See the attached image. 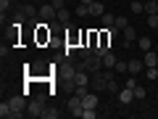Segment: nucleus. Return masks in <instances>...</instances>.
<instances>
[{
  "label": "nucleus",
  "instance_id": "nucleus-1",
  "mask_svg": "<svg viewBox=\"0 0 158 119\" xmlns=\"http://www.w3.org/2000/svg\"><path fill=\"white\" fill-rule=\"evenodd\" d=\"M113 79V69H100V72L92 74L90 79V87L92 90H108V82Z\"/></svg>",
  "mask_w": 158,
  "mask_h": 119
},
{
  "label": "nucleus",
  "instance_id": "nucleus-2",
  "mask_svg": "<svg viewBox=\"0 0 158 119\" xmlns=\"http://www.w3.org/2000/svg\"><path fill=\"white\" fill-rule=\"evenodd\" d=\"M8 103H11V108H13L11 119H21L24 114H27V98H24V95H11Z\"/></svg>",
  "mask_w": 158,
  "mask_h": 119
},
{
  "label": "nucleus",
  "instance_id": "nucleus-3",
  "mask_svg": "<svg viewBox=\"0 0 158 119\" xmlns=\"http://www.w3.org/2000/svg\"><path fill=\"white\" fill-rule=\"evenodd\" d=\"M42 114H45V95L27 103V117H42Z\"/></svg>",
  "mask_w": 158,
  "mask_h": 119
},
{
  "label": "nucleus",
  "instance_id": "nucleus-4",
  "mask_svg": "<svg viewBox=\"0 0 158 119\" xmlns=\"http://www.w3.org/2000/svg\"><path fill=\"white\" fill-rule=\"evenodd\" d=\"M69 114H71V117H82V114H85V106H82V95H77V93H74V95L69 98Z\"/></svg>",
  "mask_w": 158,
  "mask_h": 119
},
{
  "label": "nucleus",
  "instance_id": "nucleus-5",
  "mask_svg": "<svg viewBox=\"0 0 158 119\" xmlns=\"http://www.w3.org/2000/svg\"><path fill=\"white\" fill-rule=\"evenodd\" d=\"M56 16H58V8L53 6V3H48V6H40V19L42 21H56Z\"/></svg>",
  "mask_w": 158,
  "mask_h": 119
},
{
  "label": "nucleus",
  "instance_id": "nucleus-6",
  "mask_svg": "<svg viewBox=\"0 0 158 119\" xmlns=\"http://www.w3.org/2000/svg\"><path fill=\"white\" fill-rule=\"evenodd\" d=\"M142 61H145V69H153V66H158V51H156V48H150V51H145V56H142Z\"/></svg>",
  "mask_w": 158,
  "mask_h": 119
},
{
  "label": "nucleus",
  "instance_id": "nucleus-7",
  "mask_svg": "<svg viewBox=\"0 0 158 119\" xmlns=\"http://www.w3.org/2000/svg\"><path fill=\"white\" fill-rule=\"evenodd\" d=\"M121 37H124V42H127V45H132V42L137 40V29L129 24V27H124V29H121Z\"/></svg>",
  "mask_w": 158,
  "mask_h": 119
},
{
  "label": "nucleus",
  "instance_id": "nucleus-8",
  "mask_svg": "<svg viewBox=\"0 0 158 119\" xmlns=\"http://www.w3.org/2000/svg\"><path fill=\"white\" fill-rule=\"evenodd\" d=\"M98 103H100L98 93H87V95L82 98V106H85V108H98Z\"/></svg>",
  "mask_w": 158,
  "mask_h": 119
},
{
  "label": "nucleus",
  "instance_id": "nucleus-9",
  "mask_svg": "<svg viewBox=\"0 0 158 119\" xmlns=\"http://www.w3.org/2000/svg\"><path fill=\"white\" fill-rule=\"evenodd\" d=\"M132 98H135V90H132V87L118 90V103H132Z\"/></svg>",
  "mask_w": 158,
  "mask_h": 119
},
{
  "label": "nucleus",
  "instance_id": "nucleus-10",
  "mask_svg": "<svg viewBox=\"0 0 158 119\" xmlns=\"http://www.w3.org/2000/svg\"><path fill=\"white\" fill-rule=\"evenodd\" d=\"M142 69H145V61H142V58H135V61H129V74H140Z\"/></svg>",
  "mask_w": 158,
  "mask_h": 119
},
{
  "label": "nucleus",
  "instance_id": "nucleus-11",
  "mask_svg": "<svg viewBox=\"0 0 158 119\" xmlns=\"http://www.w3.org/2000/svg\"><path fill=\"white\" fill-rule=\"evenodd\" d=\"M103 13H106V6H103V3H90V16H103Z\"/></svg>",
  "mask_w": 158,
  "mask_h": 119
},
{
  "label": "nucleus",
  "instance_id": "nucleus-12",
  "mask_svg": "<svg viewBox=\"0 0 158 119\" xmlns=\"http://www.w3.org/2000/svg\"><path fill=\"white\" fill-rule=\"evenodd\" d=\"M116 61H118V58H116V56H113V53H111V51H108V53H106V56H103V69H113V66H116Z\"/></svg>",
  "mask_w": 158,
  "mask_h": 119
},
{
  "label": "nucleus",
  "instance_id": "nucleus-13",
  "mask_svg": "<svg viewBox=\"0 0 158 119\" xmlns=\"http://www.w3.org/2000/svg\"><path fill=\"white\" fill-rule=\"evenodd\" d=\"M137 48H140V51H150V48H153L150 37H145V34H142V37H137Z\"/></svg>",
  "mask_w": 158,
  "mask_h": 119
},
{
  "label": "nucleus",
  "instance_id": "nucleus-14",
  "mask_svg": "<svg viewBox=\"0 0 158 119\" xmlns=\"http://www.w3.org/2000/svg\"><path fill=\"white\" fill-rule=\"evenodd\" d=\"M11 114H13L11 103H8V101H3V103H0V117H3V119H11Z\"/></svg>",
  "mask_w": 158,
  "mask_h": 119
},
{
  "label": "nucleus",
  "instance_id": "nucleus-15",
  "mask_svg": "<svg viewBox=\"0 0 158 119\" xmlns=\"http://www.w3.org/2000/svg\"><path fill=\"white\" fill-rule=\"evenodd\" d=\"M56 21L66 27V24H69V8H58V16H56Z\"/></svg>",
  "mask_w": 158,
  "mask_h": 119
},
{
  "label": "nucleus",
  "instance_id": "nucleus-16",
  "mask_svg": "<svg viewBox=\"0 0 158 119\" xmlns=\"http://www.w3.org/2000/svg\"><path fill=\"white\" fill-rule=\"evenodd\" d=\"M74 13H77V16H90V6H87V3H79V6L74 8Z\"/></svg>",
  "mask_w": 158,
  "mask_h": 119
},
{
  "label": "nucleus",
  "instance_id": "nucleus-17",
  "mask_svg": "<svg viewBox=\"0 0 158 119\" xmlns=\"http://www.w3.org/2000/svg\"><path fill=\"white\" fill-rule=\"evenodd\" d=\"M100 21H103V27H113V24H116V16H113V13H103Z\"/></svg>",
  "mask_w": 158,
  "mask_h": 119
},
{
  "label": "nucleus",
  "instance_id": "nucleus-18",
  "mask_svg": "<svg viewBox=\"0 0 158 119\" xmlns=\"http://www.w3.org/2000/svg\"><path fill=\"white\" fill-rule=\"evenodd\" d=\"M58 117H61L58 108H45V114H42V119H58Z\"/></svg>",
  "mask_w": 158,
  "mask_h": 119
},
{
  "label": "nucleus",
  "instance_id": "nucleus-19",
  "mask_svg": "<svg viewBox=\"0 0 158 119\" xmlns=\"http://www.w3.org/2000/svg\"><path fill=\"white\" fill-rule=\"evenodd\" d=\"M145 13H158V0H148L145 3Z\"/></svg>",
  "mask_w": 158,
  "mask_h": 119
},
{
  "label": "nucleus",
  "instance_id": "nucleus-20",
  "mask_svg": "<svg viewBox=\"0 0 158 119\" xmlns=\"http://www.w3.org/2000/svg\"><path fill=\"white\" fill-rule=\"evenodd\" d=\"M116 29H124V27H129V19L127 16H116V24H113Z\"/></svg>",
  "mask_w": 158,
  "mask_h": 119
},
{
  "label": "nucleus",
  "instance_id": "nucleus-21",
  "mask_svg": "<svg viewBox=\"0 0 158 119\" xmlns=\"http://www.w3.org/2000/svg\"><path fill=\"white\" fill-rule=\"evenodd\" d=\"M148 27H150V29H158V13H148Z\"/></svg>",
  "mask_w": 158,
  "mask_h": 119
},
{
  "label": "nucleus",
  "instance_id": "nucleus-22",
  "mask_svg": "<svg viewBox=\"0 0 158 119\" xmlns=\"http://www.w3.org/2000/svg\"><path fill=\"white\" fill-rule=\"evenodd\" d=\"M132 13H145V3H137V0H135V3H132Z\"/></svg>",
  "mask_w": 158,
  "mask_h": 119
},
{
  "label": "nucleus",
  "instance_id": "nucleus-23",
  "mask_svg": "<svg viewBox=\"0 0 158 119\" xmlns=\"http://www.w3.org/2000/svg\"><path fill=\"white\" fill-rule=\"evenodd\" d=\"M145 95H148V90H145V87H140V85H137V87H135V98H137V101H142Z\"/></svg>",
  "mask_w": 158,
  "mask_h": 119
},
{
  "label": "nucleus",
  "instance_id": "nucleus-24",
  "mask_svg": "<svg viewBox=\"0 0 158 119\" xmlns=\"http://www.w3.org/2000/svg\"><path fill=\"white\" fill-rule=\"evenodd\" d=\"M113 72H129V64H124V61H116V66H113Z\"/></svg>",
  "mask_w": 158,
  "mask_h": 119
},
{
  "label": "nucleus",
  "instance_id": "nucleus-25",
  "mask_svg": "<svg viewBox=\"0 0 158 119\" xmlns=\"http://www.w3.org/2000/svg\"><path fill=\"white\" fill-rule=\"evenodd\" d=\"M95 117H98L95 108H85V114H82V119H95Z\"/></svg>",
  "mask_w": 158,
  "mask_h": 119
},
{
  "label": "nucleus",
  "instance_id": "nucleus-26",
  "mask_svg": "<svg viewBox=\"0 0 158 119\" xmlns=\"http://www.w3.org/2000/svg\"><path fill=\"white\" fill-rule=\"evenodd\" d=\"M145 74H148V79H158V66H153V69H145Z\"/></svg>",
  "mask_w": 158,
  "mask_h": 119
},
{
  "label": "nucleus",
  "instance_id": "nucleus-27",
  "mask_svg": "<svg viewBox=\"0 0 158 119\" xmlns=\"http://www.w3.org/2000/svg\"><path fill=\"white\" fill-rule=\"evenodd\" d=\"M50 3H53L56 8H66V6H69V0H50Z\"/></svg>",
  "mask_w": 158,
  "mask_h": 119
},
{
  "label": "nucleus",
  "instance_id": "nucleus-28",
  "mask_svg": "<svg viewBox=\"0 0 158 119\" xmlns=\"http://www.w3.org/2000/svg\"><path fill=\"white\" fill-rule=\"evenodd\" d=\"M127 87H132V90L137 87V82H135V74H129V79H127Z\"/></svg>",
  "mask_w": 158,
  "mask_h": 119
},
{
  "label": "nucleus",
  "instance_id": "nucleus-29",
  "mask_svg": "<svg viewBox=\"0 0 158 119\" xmlns=\"http://www.w3.org/2000/svg\"><path fill=\"white\" fill-rule=\"evenodd\" d=\"M74 93H77V95H82V98H85V95H87V93H90V90H87V87H77V90H74Z\"/></svg>",
  "mask_w": 158,
  "mask_h": 119
},
{
  "label": "nucleus",
  "instance_id": "nucleus-30",
  "mask_svg": "<svg viewBox=\"0 0 158 119\" xmlns=\"http://www.w3.org/2000/svg\"><path fill=\"white\" fill-rule=\"evenodd\" d=\"M79 3H87V6H90V3H95V0H79Z\"/></svg>",
  "mask_w": 158,
  "mask_h": 119
},
{
  "label": "nucleus",
  "instance_id": "nucleus-31",
  "mask_svg": "<svg viewBox=\"0 0 158 119\" xmlns=\"http://www.w3.org/2000/svg\"><path fill=\"white\" fill-rule=\"evenodd\" d=\"M32 3H40V0H32Z\"/></svg>",
  "mask_w": 158,
  "mask_h": 119
},
{
  "label": "nucleus",
  "instance_id": "nucleus-32",
  "mask_svg": "<svg viewBox=\"0 0 158 119\" xmlns=\"http://www.w3.org/2000/svg\"><path fill=\"white\" fill-rule=\"evenodd\" d=\"M156 51H158V42H156Z\"/></svg>",
  "mask_w": 158,
  "mask_h": 119
},
{
  "label": "nucleus",
  "instance_id": "nucleus-33",
  "mask_svg": "<svg viewBox=\"0 0 158 119\" xmlns=\"http://www.w3.org/2000/svg\"><path fill=\"white\" fill-rule=\"evenodd\" d=\"M69 3H74V0H69Z\"/></svg>",
  "mask_w": 158,
  "mask_h": 119
},
{
  "label": "nucleus",
  "instance_id": "nucleus-34",
  "mask_svg": "<svg viewBox=\"0 0 158 119\" xmlns=\"http://www.w3.org/2000/svg\"><path fill=\"white\" fill-rule=\"evenodd\" d=\"M11 3H16V0H11Z\"/></svg>",
  "mask_w": 158,
  "mask_h": 119
}]
</instances>
